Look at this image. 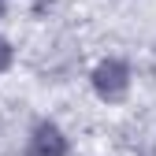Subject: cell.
<instances>
[{
	"label": "cell",
	"mask_w": 156,
	"mask_h": 156,
	"mask_svg": "<svg viewBox=\"0 0 156 156\" xmlns=\"http://www.w3.org/2000/svg\"><path fill=\"white\" fill-rule=\"evenodd\" d=\"M26 156H67V138L56 123H37L30 130Z\"/></svg>",
	"instance_id": "1"
},
{
	"label": "cell",
	"mask_w": 156,
	"mask_h": 156,
	"mask_svg": "<svg viewBox=\"0 0 156 156\" xmlns=\"http://www.w3.org/2000/svg\"><path fill=\"white\" fill-rule=\"evenodd\" d=\"M11 63V48H8V41H4V37H0V71H4Z\"/></svg>",
	"instance_id": "2"
},
{
	"label": "cell",
	"mask_w": 156,
	"mask_h": 156,
	"mask_svg": "<svg viewBox=\"0 0 156 156\" xmlns=\"http://www.w3.org/2000/svg\"><path fill=\"white\" fill-rule=\"evenodd\" d=\"M0 11H4V0H0Z\"/></svg>",
	"instance_id": "3"
}]
</instances>
